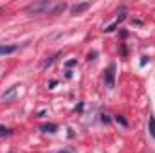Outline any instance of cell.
Here are the masks:
<instances>
[{
  "mask_svg": "<svg viewBox=\"0 0 155 153\" xmlns=\"http://www.w3.org/2000/svg\"><path fill=\"white\" fill-rule=\"evenodd\" d=\"M119 52H121L123 56H126V54H128V49H126L124 45H121V49H119Z\"/></svg>",
  "mask_w": 155,
  "mask_h": 153,
  "instance_id": "4fadbf2b",
  "label": "cell"
},
{
  "mask_svg": "<svg viewBox=\"0 0 155 153\" xmlns=\"http://www.w3.org/2000/svg\"><path fill=\"white\" fill-rule=\"evenodd\" d=\"M146 63H148V58H146V56H144V58H143V60H141V65H143V67H144V65H146Z\"/></svg>",
  "mask_w": 155,
  "mask_h": 153,
  "instance_id": "e0dca14e",
  "label": "cell"
},
{
  "mask_svg": "<svg viewBox=\"0 0 155 153\" xmlns=\"http://www.w3.org/2000/svg\"><path fill=\"white\" fill-rule=\"evenodd\" d=\"M18 50V45H0V54L2 56H7V54H13Z\"/></svg>",
  "mask_w": 155,
  "mask_h": 153,
  "instance_id": "5b68a950",
  "label": "cell"
},
{
  "mask_svg": "<svg viewBox=\"0 0 155 153\" xmlns=\"http://www.w3.org/2000/svg\"><path fill=\"white\" fill-rule=\"evenodd\" d=\"M56 130H58L56 124H45V126H41V132H45V133H54Z\"/></svg>",
  "mask_w": 155,
  "mask_h": 153,
  "instance_id": "ba28073f",
  "label": "cell"
},
{
  "mask_svg": "<svg viewBox=\"0 0 155 153\" xmlns=\"http://www.w3.org/2000/svg\"><path fill=\"white\" fill-rule=\"evenodd\" d=\"M45 11H51V2L49 0H41V2H33L25 7L27 15H43Z\"/></svg>",
  "mask_w": 155,
  "mask_h": 153,
  "instance_id": "6da1fadb",
  "label": "cell"
},
{
  "mask_svg": "<svg viewBox=\"0 0 155 153\" xmlns=\"http://www.w3.org/2000/svg\"><path fill=\"white\" fill-rule=\"evenodd\" d=\"M117 27V22H114V24H110V25H108V27H105V29H103V31H105V33H112V31H114V29H116Z\"/></svg>",
  "mask_w": 155,
  "mask_h": 153,
  "instance_id": "7c38bea8",
  "label": "cell"
},
{
  "mask_svg": "<svg viewBox=\"0 0 155 153\" xmlns=\"http://www.w3.org/2000/svg\"><path fill=\"white\" fill-rule=\"evenodd\" d=\"M148 130H150V135L155 139V115H150V121H148Z\"/></svg>",
  "mask_w": 155,
  "mask_h": 153,
  "instance_id": "52a82bcc",
  "label": "cell"
},
{
  "mask_svg": "<svg viewBox=\"0 0 155 153\" xmlns=\"http://www.w3.org/2000/svg\"><path fill=\"white\" fill-rule=\"evenodd\" d=\"M96 56H97V52H96V50H94V52H90V54H88V60H94V58H96Z\"/></svg>",
  "mask_w": 155,
  "mask_h": 153,
  "instance_id": "2e32d148",
  "label": "cell"
},
{
  "mask_svg": "<svg viewBox=\"0 0 155 153\" xmlns=\"http://www.w3.org/2000/svg\"><path fill=\"white\" fill-rule=\"evenodd\" d=\"M90 7V2H79V4H74L72 7H71V15H81V13H85L87 9Z\"/></svg>",
  "mask_w": 155,
  "mask_h": 153,
  "instance_id": "3957f363",
  "label": "cell"
},
{
  "mask_svg": "<svg viewBox=\"0 0 155 153\" xmlns=\"http://www.w3.org/2000/svg\"><path fill=\"white\" fill-rule=\"evenodd\" d=\"M58 153H71L69 150H61V151H58Z\"/></svg>",
  "mask_w": 155,
  "mask_h": 153,
  "instance_id": "ac0fdd59",
  "label": "cell"
},
{
  "mask_svg": "<svg viewBox=\"0 0 155 153\" xmlns=\"http://www.w3.org/2000/svg\"><path fill=\"white\" fill-rule=\"evenodd\" d=\"M7 135H11V130L5 126H0V137H7Z\"/></svg>",
  "mask_w": 155,
  "mask_h": 153,
  "instance_id": "30bf717a",
  "label": "cell"
},
{
  "mask_svg": "<svg viewBox=\"0 0 155 153\" xmlns=\"http://www.w3.org/2000/svg\"><path fill=\"white\" fill-rule=\"evenodd\" d=\"M101 119H103V122H110V117H108L107 114H103V117H101Z\"/></svg>",
  "mask_w": 155,
  "mask_h": 153,
  "instance_id": "9a60e30c",
  "label": "cell"
},
{
  "mask_svg": "<svg viewBox=\"0 0 155 153\" xmlns=\"http://www.w3.org/2000/svg\"><path fill=\"white\" fill-rule=\"evenodd\" d=\"M67 7H69V5H67L65 2H58L54 7H51V11H49V13H51L52 16H58V15H61V13L67 9Z\"/></svg>",
  "mask_w": 155,
  "mask_h": 153,
  "instance_id": "277c9868",
  "label": "cell"
},
{
  "mask_svg": "<svg viewBox=\"0 0 155 153\" xmlns=\"http://www.w3.org/2000/svg\"><path fill=\"white\" fill-rule=\"evenodd\" d=\"M76 63H78V60H69V61H67L65 65H67V67H74Z\"/></svg>",
  "mask_w": 155,
  "mask_h": 153,
  "instance_id": "5bb4252c",
  "label": "cell"
},
{
  "mask_svg": "<svg viewBox=\"0 0 155 153\" xmlns=\"http://www.w3.org/2000/svg\"><path fill=\"white\" fill-rule=\"evenodd\" d=\"M16 92H18V88H16V86H11V88L2 96V99H4V101H13V99L16 97Z\"/></svg>",
  "mask_w": 155,
  "mask_h": 153,
  "instance_id": "8992f818",
  "label": "cell"
},
{
  "mask_svg": "<svg viewBox=\"0 0 155 153\" xmlns=\"http://www.w3.org/2000/svg\"><path fill=\"white\" fill-rule=\"evenodd\" d=\"M0 11H2V7H0Z\"/></svg>",
  "mask_w": 155,
  "mask_h": 153,
  "instance_id": "d6986e66",
  "label": "cell"
},
{
  "mask_svg": "<svg viewBox=\"0 0 155 153\" xmlns=\"http://www.w3.org/2000/svg\"><path fill=\"white\" fill-rule=\"evenodd\" d=\"M116 121L119 122V124H123V126H128V121H126L123 115H116Z\"/></svg>",
  "mask_w": 155,
  "mask_h": 153,
  "instance_id": "8fae6325",
  "label": "cell"
},
{
  "mask_svg": "<svg viewBox=\"0 0 155 153\" xmlns=\"http://www.w3.org/2000/svg\"><path fill=\"white\" fill-rule=\"evenodd\" d=\"M105 85H107V88L116 86V63H110L108 69L105 70Z\"/></svg>",
  "mask_w": 155,
  "mask_h": 153,
  "instance_id": "7a4b0ae2",
  "label": "cell"
},
{
  "mask_svg": "<svg viewBox=\"0 0 155 153\" xmlns=\"http://www.w3.org/2000/svg\"><path fill=\"white\" fill-rule=\"evenodd\" d=\"M58 56H60V54H56V56H52L51 60H47V61L43 63V69H49V67H51V65H52V63L56 61V58H58Z\"/></svg>",
  "mask_w": 155,
  "mask_h": 153,
  "instance_id": "9c48e42d",
  "label": "cell"
}]
</instances>
